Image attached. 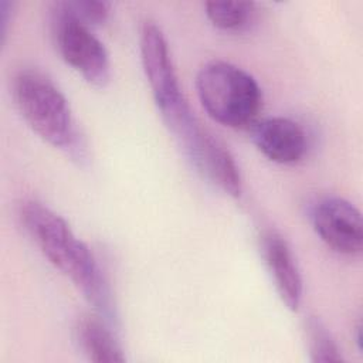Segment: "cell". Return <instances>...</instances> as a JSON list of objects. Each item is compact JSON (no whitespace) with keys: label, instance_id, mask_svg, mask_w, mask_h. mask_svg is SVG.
Here are the masks:
<instances>
[{"label":"cell","instance_id":"6da1fadb","mask_svg":"<svg viewBox=\"0 0 363 363\" xmlns=\"http://www.w3.org/2000/svg\"><path fill=\"white\" fill-rule=\"evenodd\" d=\"M140 61L160 116L196 169L231 197L242 193L240 169L227 149L201 126L191 111L172 61L162 28L152 20L143 21L139 34Z\"/></svg>","mask_w":363,"mask_h":363},{"label":"cell","instance_id":"7a4b0ae2","mask_svg":"<svg viewBox=\"0 0 363 363\" xmlns=\"http://www.w3.org/2000/svg\"><path fill=\"white\" fill-rule=\"evenodd\" d=\"M24 230L48 262L81 291L84 298L102 315L112 316V296L106 278L88 245L69 224L48 206L37 200L20 204Z\"/></svg>","mask_w":363,"mask_h":363},{"label":"cell","instance_id":"3957f363","mask_svg":"<svg viewBox=\"0 0 363 363\" xmlns=\"http://www.w3.org/2000/svg\"><path fill=\"white\" fill-rule=\"evenodd\" d=\"M196 91L207 115L227 128H252L262 111V91L257 79L227 61L204 64L196 75Z\"/></svg>","mask_w":363,"mask_h":363},{"label":"cell","instance_id":"277c9868","mask_svg":"<svg viewBox=\"0 0 363 363\" xmlns=\"http://www.w3.org/2000/svg\"><path fill=\"white\" fill-rule=\"evenodd\" d=\"M20 115L44 142L71 155L79 152V138L69 104L54 81L38 69H21L13 82Z\"/></svg>","mask_w":363,"mask_h":363},{"label":"cell","instance_id":"5b68a950","mask_svg":"<svg viewBox=\"0 0 363 363\" xmlns=\"http://www.w3.org/2000/svg\"><path fill=\"white\" fill-rule=\"evenodd\" d=\"M51 35L61 58L94 86H105L111 78V61L91 26L79 20L68 1H55L50 16Z\"/></svg>","mask_w":363,"mask_h":363},{"label":"cell","instance_id":"8992f818","mask_svg":"<svg viewBox=\"0 0 363 363\" xmlns=\"http://www.w3.org/2000/svg\"><path fill=\"white\" fill-rule=\"evenodd\" d=\"M318 237L335 252L354 257L363 250V220L359 208L337 196L319 200L312 208Z\"/></svg>","mask_w":363,"mask_h":363},{"label":"cell","instance_id":"52a82bcc","mask_svg":"<svg viewBox=\"0 0 363 363\" xmlns=\"http://www.w3.org/2000/svg\"><path fill=\"white\" fill-rule=\"evenodd\" d=\"M251 129L257 149L274 163H298L308 150V138L303 128L289 118H265L257 121Z\"/></svg>","mask_w":363,"mask_h":363},{"label":"cell","instance_id":"ba28073f","mask_svg":"<svg viewBox=\"0 0 363 363\" xmlns=\"http://www.w3.org/2000/svg\"><path fill=\"white\" fill-rule=\"evenodd\" d=\"M262 255L281 301L288 309L298 311L303 285L301 271L286 240L275 231L265 233L262 235Z\"/></svg>","mask_w":363,"mask_h":363},{"label":"cell","instance_id":"9c48e42d","mask_svg":"<svg viewBox=\"0 0 363 363\" xmlns=\"http://www.w3.org/2000/svg\"><path fill=\"white\" fill-rule=\"evenodd\" d=\"M75 339L81 352L95 363H122L125 354L109 328L95 316H81L75 325Z\"/></svg>","mask_w":363,"mask_h":363},{"label":"cell","instance_id":"30bf717a","mask_svg":"<svg viewBox=\"0 0 363 363\" xmlns=\"http://www.w3.org/2000/svg\"><path fill=\"white\" fill-rule=\"evenodd\" d=\"M206 16L220 30L241 31L255 17V4L251 1H207Z\"/></svg>","mask_w":363,"mask_h":363},{"label":"cell","instance_id":"8fae6325","mask_svg":"<svg viewBox=\"0 0 363 363\" xmlns=\"http://www.w3.org/2000/svg\"><path fill=\"white\" fill-rule=\"evenodd\" d=\"M308 347L312 362H340L342 353L326 325L316 316H311L305 325Z\"/></svg>","mask_w":363,"mask_h":363},{"label":"cell","instance_id":"7c38bea8","mask_svg":"<svg viewBox=\"0 0 363 363\" xmlns=\"http://www.w3.org/2000/svg\"><path fill=\"white\" fill-rule=\"evenodd\" d=\"M68 6L72 13L88 26L105 23L112 10V4L104 0H75L68 1Z\"/></svg>","mask_w":363,"mask_h":363}]
</instances>
